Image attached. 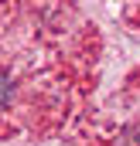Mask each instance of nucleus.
Here are the masks:
<instances>
[{"instance_id":"nucleus-1","label":"nucleus","mask_w":140,"mask_h":146,"mask_svg":"<svg viewBox=\"0 0 140 146\" xmlns=\"http://www.w3.org/2000/svg\"><path fill=\"white\" fill-rule=\"evenodd\" d=\"M14 92H17V88H14L10 75H3V72H0V112H7V106L14 102Z\"/></svg>"}]
</instances>
